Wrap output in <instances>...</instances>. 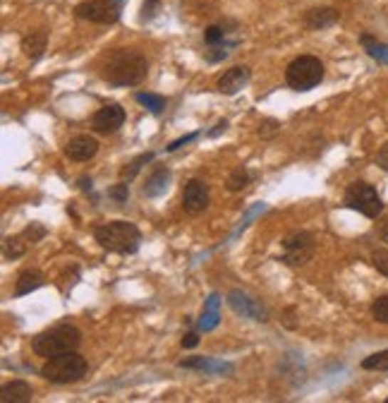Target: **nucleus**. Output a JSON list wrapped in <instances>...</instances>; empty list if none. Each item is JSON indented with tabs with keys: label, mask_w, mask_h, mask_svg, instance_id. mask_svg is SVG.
<instances>
[{
	"label": "nucleus",
	"mask_w": 388,
	"mask_h": 403,
	"mask_svg": "<svg viewBox=\"0 0 388 403\" xmlns=\"http://www.w3.org/2000/svg\"><path fill=\"white\" fill-rule=\"evenodd\" d=\"M46 44H48V36H46V31H29L27 36L22 39V51L24 56L29 58V61H38V58L43 56L46 51Z\"/></svg>",
	"instance_id": "a211bd4d"
},
{
	"label": "nucleus",
	"mask_w": 388,
	"mask_h": 403,
	"mask_svg": "<svg viewBox=\"0 0 388 403\" xmlns=\"http://www.w3.org/2000/svg\"><path fill=\"white\" fill-rule=\"evenodd\" d=\"M34 392H31V384L24 379H15L8 382L3 389H0V401L3 403H29Z\"/></svg>",
	"instance_id": "4468645a"
},
{
	"label": "nucleus",
	"mask_w": 388,
	"mask_h": 403,
	"mask_svg": "<svg viewBox=\"0 0 388 403\" xmlns=\"http://www.w3.org/2000/svg\"><path fill=\"white\" fill-rule=\"evenodd\" d=\"M75 15L94 24H115L120 19V5L113 0H87L77 5Z\"/></svg>",
	"instance_id": "6e6552de"
},
{
	"label": "nucleus",
	"mask_w": 388,
	"mask_h": 403,
	"mask_svg": "<svg viewBox=\"0 0 388 403\" xmlns=\"http://www.w3.org/2000/svg\"><path fill=\"white\" fill-rule=\"evenodd\" d=\"M314 248H317V240L309 230H293L283 240L280 262L288 264V267H302L314 257Z\"/></svg>",
	"instance_id": "0eeeda50"
},
{
	"label": "nucleus",
	"mask_w": 388,
	"mask_h": 403,
	"mask_svg": "<svg viewBox=\"0 0 388 403\" xmlns=\"http://www.w3.org/2000/svg\"><path fill=\"white\" fill-rule=\"evenodd\" d=\"M196 140V132H192V135H185V137H180V140H175V142H170L168 147H166V151H177L180 147H185V144H189V142H194Z\"/></svg>",
	"instance_id": "72a5a7b5"
},
{
	"label": "nucleus",
	"mask_w": 388,
	"mask_h": 403,
	"mask_svg": "<svg viewBox=\"0 0 388 403\" xmlns=\"http://www.w3.org/2000/svg\"><path fill=\"white\" fill-rule=\"evenodd\" d=\"M168 183H170V170L166 166H159V168H154V173L147 178L142 193H144V197H151V200H154V197H161L163 193H166Z\"/></svg>",
	"instance_id": "dca6fc26"
},
{
	"label": "nucleus",
	"mask_w": 388,
	"mask_h": 403,
	"mask_svg": "<svg viewBox=\"0 0 388 403\" xmlns=\"http://www.w3.org/2000/svg\"><path fill=\"white\" fill-rule=\"evenodd\" d=\"M159 10H161V0H144L140 19L142 22H151V19L159 15Z\"/></svg>",
	"instance_id": "2f4dec72"
},
{
	"label": "nucleus",
	"mask_w": 388,
	"mask_h": 403,
	"mask_svg": "<svg viewBox=\"0 0 388 403\" xmlns=\"http://www.w3.org/2000/svg\"><path fill=\"white\" fill-rule=\"evenodd\" d=\"M108 197L113 202H117V204H125V202H127V197H130V183L120 180L117 185H113V188L108 190Z\"/></svg>",
	"instance_id": "c85d7f7f"
},
{
	"label": "nucleus",
	"mask_w": 388,
	"mask_h": 403,
	"mask_svg": "<svg viewBox=\"0 0 388 403\" xmlns=\"http://www.w3.org/2000/svg\"><path fill=\"white\" fill-rule=\"evenodd\" d=\"M230 53V46H206V51H204V58H206V63H221L226 61Z\"/></svg>",
	"instance_id": "cd10ccee"
},
{
	"label": "nucleus",
	"mask_w": 388,
	"mask_h": 403,
	"mask_svg": "<svg viewBox=\"0 0 388 403\" xmlns=\"http://www.w3.org/2000/svg\"><path fill=\"white\" fill-rule=\"evenodd\" d=\"M98 154V142L96 137L91 135H77L72 137V140L65 144V156L70 158V161H89V158H94Z\"/></svg>",
	"instance_id": "f8f14e48"
},
{
	"label": "nucleus",
	"mask_w": 388,
	"mask_h": 403,
	"mask_svg": "<svg viewBox=\"0 0 388 403\" xmlns=\"http://www.w3.org/2000/svg\"><path fill=\"white\" fill-rule=\"evenodd\" d=\"M216 325H219V295L214 293L206 302V310H204V315H201L199 327L204 332H209V329H214Z\"/></svg>",
	"instance_id": "5701e85b"
},
{
	"label": "nucleus",
	"mask_w": 388,
	"mask_h": 403,
	"mask_svg": "<svg viewBox=\"0 0 388 403\" xmlns=\"http://www.w3.org/2000/svg\"><path fill=\"white\" fill-rule=\"evenodd\" d=\"M372 317L381 325H388V295H381L372 302Z\"/></svg>",
	"instance_id": "bb28decb"
},
{
	"label": "nucleus",
	"mask_w": 388,
	"mask_h": 403,
	"mask_svg": "<svg viewBox=\"0 0 388 403\" xmlns=\"http://www.w3.org/2000/svg\"><path fill=\"white\" fill-rule=\"evenodd\" d=\"M249 68H245V65H235V68L226 70L223 75L219 77V82H216V87H219L221 94L226 96H233L238 94L240 89H245L249 84Z\"/></svg>",
	"instance_id": "ddd939ff"
},
{
	"label": "nucleus",
	"mask_w": 388,
	"mask_h": 403,
	"mask_svg": "<svg viewBox=\"0 0 388 403\" xmlns=\"http://www.w3.org/2000/svg\"><path fill=\"white\" fill-rule=\"evenodd\" d=\"M206 207H209V185L199 180V178L187 180L185 190H182V209L194 216V214H201Z\"/></svg>",
	"instance_id": "9d476101"
},
{
	"label": "nucleus",
	"mask_w": 388,
	"mask_h": 403,
	"mask_svg": "<svg viewBox=\"0 0 388 403\" xmlns=\"http://www.w3.org/2000/svg\"><path fill=\"white\" fill-rule=\"evenodd\" d=\"M87 372H89V362L77 351L46 358L41 367V377L46 382H51V384H75L82 377H87Z\"/></svg>",
	"instance_id": "20e7f679"
},
{
	"label": "nucleus",
	"mask_w": 388,
	"mask_h": 403,
	"mask_svg": "<svg viewBox=\"0 0 388 403\" xmlns=\"http://www.w3.org/2000/svg\"><path fill=\"white\" fill-rule=\"evenodd\" d=\"M386 403H388V399H386Z\"/></svg>",
	"instance_id": "a19ab883"
},
{
	"label": "nucleus",
	"mask_w": 388,
	"mask_h": 403,
	"mask_svg": "<svg viewBox=\"0 0 388 403\" xmlns=\"http://www.w3.org/2000/svg\"><path fill=\"white\" fill-rule=\"evenodd\" d=\"M199 346V334L196 332H189L182 336V348H196Z\"/></svg>",
	"instance_id": "c9c22d12"
},
{
	"label": "nucleus",
	"mask_w": 388,
	"mask_h": 403,
	"mask_svg": "<svg viewBox=\"0 0 388 403\" xmlns=\"http://www.w3.org/2000/svg\"><path fill=\"white\" fill-rule=\"evenodd\" d=\"M338 19H340L338 10H333V8H314V10H309L305 15V24L309 26V29L319 31V29H328V26H333Z\"/></svg>",
	"instance_id": "2eb2a0df"
},
{
	"label": "nucleus",
	"mask_w": 388,
	"mask_h": 403,
	"mask_svg": "<svg viewBox=\"0 0 388 403\" xmlns=\"http://www.w3.org/2000/svg\"><path fill=\"white\" fill-rule=\"evenodd\" d=\"M22 240H24L22 233H19V235H12V238H5L3 250H5V257H8V260H17V257H22L24 252H27V245H29V243H22Z\"/></svg>",
	"instance_id": "b1692460"
},
{
	"label": "nucleus",
	"mask_w": 388,
	"mask_h": 403,
	"mask_svg": "<svg viewBox=\"0 0 388 403\" xmlns=\"http://www.w3.org/2000/svg\"><path fill=\"white\" fill-rule=\"evenodd\" d=\"M46 233H48V230H46L41 223H31V226H27L22 230V235H24V240L27 243H31V245H34V243H38L41 240V238H46Z\"/></svg>",
	"instance_id": "c756f323"
},
{
	"label": "nucleus",
	"mask_w": 388,
	"mask_h": 403,
	"mask_svg": "<svg viewBox=\"0 0 388 403\" xmlns=\"http://www.w3.org/2000/svg\"><path fill=\"white\" fill-rule=\"evenodd\" d=\"M149 75V61L140 51L115 49L101 63V77L113 87H135Z\"/></svg>",
	"instance_id": "f257e3e1"
},
{
	"label": "nucleus",
	"mask_w": 388,
	"mask_h": 403,
	"mask_svg": "<svg viewBox=\"0 0 388 403\" xmlns=\"http://www.w3.org/2000/svg\"><path fill=\"white\" fill-rule=\"evenodd\" d=\"M379 235H381V240L388 243V221L386 223H381V228H379Z\"/></svg>",
	"instance_id": "58836bf2"
},
{
	"label": "nucleus",
	"mask_w": 388,
	"mask_h": 403,
	"mask_svg": "<svg viewBox=\"0 0 388 403\" xmlns=\"http://www.w3.org/2000/svg\"><path fill=\"white\" fill-rule=\"evenodd\" d=\"M360 44L365 46V51L369 53V58H374L377 63L388 65V44H381L379 39L372 34H362Z\"/></svg>",
	"instance_id": "aec40b11"
},
{
	"label": "nucleus",
	"mask_w": 388,
	"mask_h": 403,
	"mask_svg": "<svg viewBox=\"0 0 388 403\" xmlns=\"http://www.w3.org/2000/svg\"><path fill=\"white\" fill-rule=\"evenodd\" d=\"M135 98H137V101H140L142 106H147V108H149L154 116H161L163 111H166V103H168L161 94H149V91H137Z\"/></svg>",
	"instance_id": "4be33fe9"
},
{
	"label": "nucleus",
	"mask_w": 388,
	"mask_h": 403,
	"mask_svg": "<svg viewBox=\"0 0 388 403\" xmlns=\"http://www.w3.org/2000/svg\"><path fill=\"white\" fill-rule=\"evenodd\" d=\"M249 180H252V175H249V170L247 168H235L233 173L228 175V190L230 193H240V190H245L247 185H249Z\"/></svg>",
	"instance_id": "393cba45"
},
{
	"label": "nucleus",
	"mask_w": 388,
	"mask_h": 403,
	"mask_svg": "<svg viewBox=\"0 0 388 403\" xmlns=\"http://www.w3.org/2000/svg\"><path fill=\"white\" fill-rule=\"evenodd\" d=\"M149 161H154V151H144V154H140L135 158V161H130L127 166H125L122 170H120V180H125V183H132L135 178H137V173H140V170L147 166Z\"/></svg>",
	"instance_id": "412c9836"
},
{
	"label": "nucleus",
	"mask_w": 388,
	"mask_h": 403,
	"mask_svg": "<svg viewBox=\"0 0 388 403\" xmlns=\"http://www.w3.org/2000/svg\"><path fill=\"white\" fill-rule=\"evenodd\" d=\"M94 238L103 250L115 252V255H135L142 243L140 228L130 221L101 223V226L94 228Z\"/></svg>",
	"instance_id": "7ed1b4c3"
},
{
	"label": "nucleus",
	"mask_w": 388,
	"mask_h": 403,
	"mask_svg": "<svg viewBox=\"0 0 388 403\" xmlns=\"http://www.w3.org/2000/svg\"><path fill=\"white\" fill-rule=\"evenodd\" d=\"M372 264L379 274L388 276V250H374L372 252Z\"/></svg>",
	"instance_id": "7c9ffc66"
},
{
	"label": "nucleus",
	"mask_w": 388,
	"mask_h": 403,
	"mask_svg": "<svg viewBox=\"0 0 388 403\" xmlns=\"http://www.w3.org/2000/svg\"><path fill=\"white\" fill-rule=\"evenodd\" d=\"M365 369H377V372H388V351H379L369 355V358L362 360Z\"/></svg>",
	"instance_id": "a878e982"
},
{
	"label": "nucleus",
	"mask_w": 388,
	"mask_h": 403,
	"mask_svg": "<svg viewBox=\"0 0 388 403\" xmlns=\"http://www.w3.org/2000/svg\"><path fill=\"white\" fill-rule=\"evenodd\" d=\"M226 128H228V121H219V125H216V130H211V132H209V135L216 137V135H219V132H223Z\"/></svg>",
	"instance_id": "4c0bfd02"
},
{
	"label": "nucleus",
	"mask_w": 388,
	"mask_h": 403,
	"mask_svg": "<svg viewBox=\"0 0 388 403\" xmlns=\"http://www.w3.org/2000/svg\"><path fill=\"white\" fill-rule=\"evenodd\" d=\"M43 274L36 272V269H27V272H22L17 276V283H15V295H29L31 290L41 288L43 286Z\"/></svg>",
	"instance_id": "6ab92c4d"
},
{
	"label": "nucleus",
	"mask_w": 388,
	"mask_h": 403,
	"mask_svg": "<svg viewBox=\"0 0 388 403\" xmlns=\"http://www.w3.org/2000/svg\"><path fill=\"white\" fill-rule=\"evenodd\" d=\"M283 317H285V320H283V325H285L288 329H298V322H293V317H295V310L293 307H288Z\"/></svg>",
	"instance_id": "e433bc0d"
},
{
	"label": "nucleus",
	"mask_w": 388,
	"mask_h": 403,
	"mask_svg": "<svg viewBox=\"0 0 388 403\" xmlns=\"http://www.w3.org/2000/svg\"><path fill=\"white\" fill-rule=\"evenodd\" d=\"M278 130H280V125L276 123V121H271V118H268V121H264V123L259 125V135L264 137V140H268V137H273Z\"/></svg>",
	"instance_id": "473e14b6"
},
{
	"label": "nucleus",
	"mask_w": 388,
	"mask_h": 403,
	"mask_svg": "<svg viewBox=\"0 0 388 403\" xmlns=\"http://www.w3.org/2000/svg\"><path fill=\"white\" fill-rule=\"evenodd\" d=\"M324 79V63L317 56H300L288 65L285 82L295 91H309L319 87Z\"/></svg>",
	"instance_id": "39448f33"
},
{
	"label": "nucleus",
	"mask_w": 388,
	"mask_h": 403,
	"mask_svg": "<svg viewBox=\"0 0 388 403\" xmlns=\"http://www.w3.org/2000/svg\"><path fill=\"white\" fill-rule=\"evenodd\" d=\"M228 305L238 315H245L254 322H268V310L261 305V300L249 298V295L242 293V290H233V293L228 295Z\"/></svg>",
	"instance_id": "9b49d317"
},
{
	"label": "nucleus",
	"mask_w": 388,
	"mask_h": 403,
	"mask_svg": "<svg viewBox=\"0 0 388 403\" xmlns=\"http://www.w3.org/2000/svg\"><path fill=\"white\" fill-rule=\"evenodd\" d=\"M125 123V108L120 103H106L103 108H98L94 118H91V130L98 135H113L122 128Z\"/></svg>",
	"instance_id": "1a4fd4ad"
},
{
	"label": "nucleus",
	"mask_w": 388,
	"mask_h": 403,
	"mask_svg": "<svg viewBox=\"0 0 388 403\" xmlns=\"http://www.w3.org/2000/svg\"><path fill=\"white\" fill-rule=\"evenodd\" d=\"M180 367H187V369H201V372H209V374H230L233 372V365H226V362H216L211 358H187V360H180Z\"/></svg>",
	"instance_id": "f3484780"
},
{
	"label": "nucleus",
	"mask_w": 388,
	"mask_h": 403,
	"mask_svg": "<svg viewBox=\"0 0 388 403\" xmlns=\"http://www.w3.org/2000/svg\"><path fill=\"white\" fill-rule=\"evenodd\" d=\"M377 166L384 168L386 173H388V142L379 149V154H377Z\"/></svg>",
	"instance_id": "f704fd0d"
},
{
	"label": "nucleus",
	"mask_w": 388,
	"mask_h": 403,
	"mask_svg": "<svg viewBox=\"0 0 388 403\" xmlns=\"http://www.w3.org/2000/svg\"><path fill=\"white\" fill-rule=\"evenodd\" d=\"M345 207L360 211V214L367 216V219H377V216L381 214V209H384V204H381V197L377 195L374 185L365 183V180H357V183L347 185Z\"/></svg>",
	"instance_id": "423d86ee"
},
{
	"label": "nucleus",
	"mask_w": 388,
	"mask_h": 403,
	"mask_svg": "<svg viewBox=\"0 0 388 403\" xmlns=\"http://www.w3.org/2000/svg\"><path fill=\"white\" fill-rule=\"evenodd\" d=\"M117 3H122V0H117Z\"/></svg>",
	"instance_id": "ea45409f"
},
{
	"label": "nucleus",
	"mask_w": 388,
	"mask_h": 403,
	"mask_svg": "<svg viewBox=\"0 0 388 403\" xmlns=\"http://www.w3.org/2000/svg\"><path fill=\"white\" fill-rule=\"evenodd\" d=\"M82 343V332L70 322H61V325L46 329V332L36 334L31 341V351L41 358H53V355L77 351Z\"/></svg>",
	"instance_id": "f03ea898"
}]
</instances>
